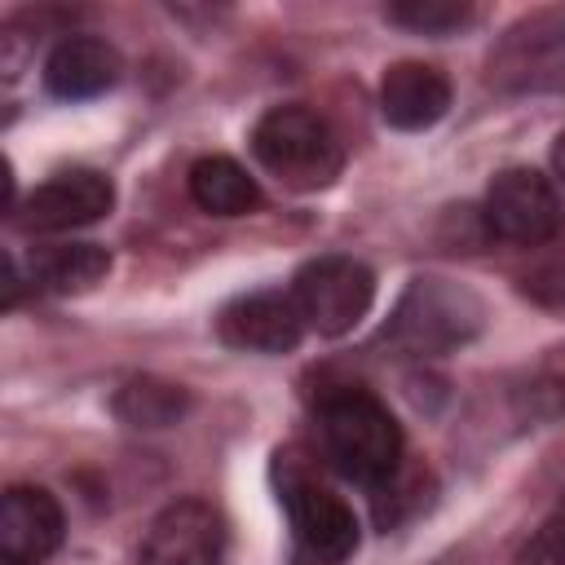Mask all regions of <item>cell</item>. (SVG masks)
Masks as SVG:
<instances>
[{
    "instance_id": "1",
    "label": "cell",
    "mask_w": 565,
    "mask_h": 565,
    "mask_svg": "<svg viewBox=\"0 0 565 565\" xmlns=\"http://www.w3.org/2000/svg\"><path fill=\"white\" fill-rule=\"evenodd\" d=\"M318 441L327 463L358 486L380 490L402 472V424L366 388L340 384L318 402Z\"/></svg>"
},
{
    "instance_id": "2",
    "label": "cell",
    "mask_w": 565,
    "mask_h": 565,
    "mask_svg": "<svg viewBox=\"0 0 565 565\" xmlns=\"http://www.w3.org/2000/svg\"><path fill=\"white\" fill-rule=\"evenodd\" d=\"M486 322V305L472 287L450 282V278H411L406 291L397 296L384 340L411 358H446L477 340Z\"/></svg>"
},
{
    "instance_id": "3",
    "label": "cell",
    "mask_w": 565,
    "mask_h": 565,
    "mask_svg": "<svg viewBox=\"0 0 565 565\" xmlns=\"http://www.w3.org/2000/svg\"><path fill=\"white\" fill-rule=\"evenodd\" d=\"M256 163L287 190H327L344 168L335 128L309 106H269L252 128Z\"/></svg>"
},
{
    "instance_id": "4",
    "label": "cell",
    "mask_w": 565,
    "mask_h": 565,
    "mask_svg": "<svg viewBox=\"0 0 565 565\" xmlns=\"http://www.w3.org/2000/svg\"><path fill=\"white\" fill-rule=\"evenodd\" d=\"M282 508L291 521V565H344L358 552L353 508L318 477L287 468Z\"/></svg>"
},
{
    "instance_id": "5",
    "label": "cell",
    "mask_w": 565,
    "mask_h": 565,
    "mask_svg": "<svg viewBox=\"0 0 565 565\" xmlns=\"http://www.w3.org/2000/svg\"><path fill=\"white\" fill-rule=\"evenodd\" d=\"M291 296L309 331L335 340L349 335L375 305V274L353 256H318L291 278Z\"/></svg>"
},
{
    "instance_id": "6",
    "label": "cell",
    "mask_w": 565,
    "mask_h": 565,
    "mask_svg": "<svg viewBox=\"0 0 565 565\" xmlns=\"http://www.w3.org/2000/svg\"><path fill=\"white\" fill-rule=\"evenodd\" d=\"M481 221L494 238L516 247H539L561 230V199L552 181L534 168H503L486 185Z\"/></svg>"
},
{
    "instance_id": "7",
    "label": "cell",
    "mask_w": 565,
    "mask_h": 565,
    "mask_svg": "<svg viewBox=\"0 0 565 565\" xmlns=\"http://www.w3.org/2000/svg\"><path fill=\"white\" fill-rule=\"evenodd\" d=\"M225 516L207 499H172L141 534L137 565H221Z\"/></svg>"
},
{
    "instance_id": "8",
    "label": "cell",
    "mask_w": 565,
    "mask_h": 565,
    "mask_svg": "<svg viewBox=\"0 0 565 565\" xmlns=\"http://www.w3.org/2000/svg\"><path fill=\"white\" fill-rule=\"evenodd\" d=\"M305 318H300V305L287 291L278 287H265V291H247V296H234L221 313H216V340L238 349V353H265V358H278V353H291L300 340H305Z\"/></svg>"
},
{
    "instance_id": "9",
    "label": "cell",
    "mask_w": 565,
    "mask_h": 565,
    "mask_svg": "<svg viewBox=\"0 0 565 565\" xmlns=\"http://www.w3.org/2000/svg\"><path fill=\"white\" fill-rule=\"evenodd\" d=\"M115 207V181L97 168H66L40 181L22 203V225L35 234H66L102 221Z\"/></svg>"
},
{
    "instance_id": "10",
    "label": "cell",
    "mask_w": 565,
    "mask_h": 565,
    "mask_svg": "<svg viewBox=\"0 0 565 565\" xmlns=\"http://www.w3.org/2000/svg\"><path fill=\"white\" fill-rule=\"evenodd\" d=\"M66 539V512L44 486H9L0 499V565H44Z\"/></svg>"
},
{
    "instance_id": "11",
    "label": "cell",
    "mask_w": 565,
    "mask_h": 565,
    "mask_svg": "<svg viewBox=\"0 0 565 565\" xmlns=\"http://www.w3.org/2000/svg\"><path fill=\"white\" fill-rule=\"evenodd\" d=\"M124 75V57L115 44H106L102 35H62L53 44V53L44 57V84L53 97L62 102H88L102 97L119 84Z\"/></svg>"
},
{
    "instance_id": "12",
    "label": "cell",
    "mask_w": 565,
    "mask_h": 565,
    "mask_svg": "<svg viewBox=\"0 0 565 565\" xmlns=\"http://www.w3.org/2000/svg\"><path fill=\"white\" fill-rule=\"evenodd\" d=\"M494 66L516 84H552L565 66V9H543L516 22L490 57V71Z\"/></svg>"
},
{
    "instance_id": "13",
    "label": "cell",
    "mask_w": 565,
    "mask_h": 565,
    "mask_svg": "<svg viewBox=\"0 0 565 565\" xmlns=\"http://www.w3.org/2000/svg\"><path fill=\"white\" fill-rule=\"evenodd\" d=\"M450 110V79L428 62H393L380 79V115L402 132H424Z\"/></svg>"
},
{
    "instance_id": "14",
    "label": "cell",
    "mask_w": 565,
    "mask_h": 565,
    "mask_svg": "<svg viewBox=\"0 0 565 565\" xmlns=\"http://www.w3.org/2000/svg\"><path fill=\"white\" fill-rule=\"evenodd\" d=\"M185 185H190L194 207L207 212V216H247L252 207H260L256 177H247V168L234 163L230 154H203V159H194Z\"/></svg>"
},
{
    "instance_id": "15",
    "label": "cell",
    "mask_w": 565,
    "mask_h": 565,
    "mask_svg": "<svg viewBox=\"0 0 565 565\" xmlns=\"http://www.w3.org/2000/svg\"><path fill=\"white\" fill-rule=\"evenodd\" d=\"M508 406L521 424H552L565 415V344L543 349L508 384Z\"/></svg>"
},
{
    "instance_id": "16",
    "label": "cell",
    "mask_w": 565,
    "mask_h": 565,
    "mask_svg": "<svg viewBox=\"0 0 565 565\" xmlns=\"http://www.w3.org/2000/svg\"><path fill=\"white\" fill-rule=\"evenodd\" d=\"M106 274H110V252L102 243H53L40 247L31 260V282L53 296L93 291Z\"/></svg>"
},
{
    "instance_id": "17",
    "label": "cell",
    "mask_w": 565,
    "mask_h": 565,
    "mask_svg": "<svg viewBox=\"0 0 565 565\" xmlns=\"http://www.w3.org/2000/svg\"><path fill=\"white\" fill-rule=\"evenodd\" d=\"M110 406L128 428H172L190 411V393L159 375H132L119 384Z\"/></svg>"
},
{
    "instance_id": "18",
    "label": "cell",
    "mask_w": 565,
    "mask_h": 565,
    "mask_svg": "<svg viewBox=\"0 0 565 565\" xmlns=\"http://www.w3.org/2000/svg\"><path fill=\"white\" fill-rule=\"evenodd\" d=\"M388 22L424 31V35H450L472 22V9L455 0H402V4H388Z\"/></svg>"
},
{
    "instance_id": "19",
    "label": "cell",
    "mask_w": 565,
    "mask_h": 565,
    "mask_svg": "<svg viewBox=\"0 0 565 565\" xmlns=\"http://www.w3.org/2000/svg\"><path fill=\"white\" fill-rule=\"evenodd\" d=\"M521 565H565V508L547 516L521 552Z\"/></svg>"
},
{
    "instance_id": "20",
    "label": "cell",
    "mask_w": 565,
    "mask_h": 565,
    "mask_svg": "<svg viewBox=\"0 0 565 565\" xmlns=\"http://www.w3.org/2000/svg\"><path fill=\"white\" fill-rule=\"evenodd\" d=\"M521 291H525L539 309L565 313V260H561V265H543V269H534L530 278H521Z\"/></svg>"
},
{
    "instance_id": "21",
    "label": "cell",
    "mask_w": 565,
    "mask_h": 565,
    "mask_svg": "<svg viewBox=\"0 0 565 565\" xmlns=\"http://www.w3.org/2000/svg\"><path fill=\"white\" fill-rule=\"evenodd\" d=\"M552 168H556V177H565V128L552 141Z\"/></svg>"
}]
</instances>
